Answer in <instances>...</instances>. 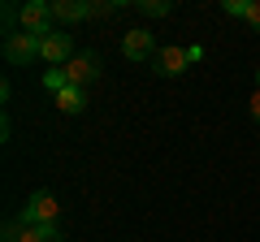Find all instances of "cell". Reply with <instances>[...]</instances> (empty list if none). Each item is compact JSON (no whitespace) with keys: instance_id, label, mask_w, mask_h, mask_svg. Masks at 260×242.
Wrapping results in <instances>:
<instances>
[{"instance_id":"7","label":"cell","mask_w":260,"mask_h":242,"mask_svg":"<svg viewBox=\"0 0 260 242\" xmlns=\"http://www.w3.org/2000/svg\"><path fill=\"white\" fill-rule=\"evenodd\" d=\"M35 56H39V35H26V30L5 35V61L9 65H30Z\"/></svg>"},{"instance_id":"12","label":"cell","mask_w":260,"mask_h":242,"mask_svg":"<svg viewBox=\"0 0 260 242\" xmlns=\"http://www.w3.org/2000/svg\"><path fill=\"white\" fill-rule=\"evenodd\" d=\"M126 0H91V18H113Z\"/></svg>"},{"instance_id":"11","label":"cell","mask_w":260,"mask_h":242,"mask_svg":"<svg viewBox=\"0 0 260 242\" xmlns=\"http://www.w3.org/2000/svg\"><path fill=\"white\" fill-rule=\"evenodd\" d=\"M130 5H135V9H139V13H148V18H165V13L174 9L169 0H130Z\"/></svg>"},{"instance_id":"5","label":"cell","mask_w":260,"mask_h":242,"mask_svg":"<svg viewBox=\"0 0 260 242\" xmlns=\"http://www.w3.org/2000/svg\"><path fill=\"white\" fill-rule=\"evenodd\" d=\"M65 69V83L70 87H91L95 78H100V56L95 52H74V61H70V65H61Z\"/></svg>"},{"instance_id":"13","label":"cell","mask_w":260,"mask_h":242,"mask_svg":"<svg viewBox=\"0 0 260 242\" xmlns=\"http://www.w3.org/2000/svg\"><path fill=\"white\" fill-rule=\"evenodd\" d=\"M44 87H48V91H65V87H70V83H65V69H48V74H44Z\"/></svg>"},{"instance_id":"9","label":"cell","mask_w":260,"mask_h":242,"mask_svg":"<svg viewBox=\"0 0 260 242\" xmlns=\"http://www.w3.org/2000/svg\"><path fill=\"white\" fill-rule=\"evenodd\" d=\"M56 108H61L65 117H78V112L87 108V91H83V87H65V91H56Z\"/></svg>"},{"instance_id":"3","label":"cell","mask_w":260,"mask_h":242,"mask_svg":"<svg viewBox=\"0 0 260 242\" xmlns=\"http://www.w3.org/2000/svg\"><path fill=\"white\" fill-rule=\"evenodd\" d=\"M18 22H22V30H26V35H39V39L56 30L52 5H48V0H26V5L18 9Z\"/></svg>"},{"instance_id":"10","label":"cell","mask_w":260,"mask_h":242,"mask_svg":"<svg viewBox=\"0 0 260 242\" xmlns=\"http://www.w3.org/2000/svg\"><path fill=\"white\" fill-rule=\"evenodd\" d=\"M18 242H61V229H56V225H26L22 221Z\"/></svg>"},{"instance_id":"4","label":"cell","mask_w":260,"mask_h":242,"mask_svg":"<svg viewBox=\"0 0 260 242\" xmlns=\"http://www.w3.org/2000/svg\"><path fill=\"white\" fill-rule=\"evenodd\" d=\"M39 61H48L52 69L70 65V61H74V39H70L61 26H56L52 35H44V39H39Z\"/></svg>"},{"instance_id":"14","label":"cell","mask_w":260,"mask_h":242,"mask_svg":"<svg viewBox=\"0 0 260 242\" xmlns=\"http://www.w3.org/2000/svg\"><path fill=\"white\" fill-rule=\"evenodd\" d=\"M221 9L230 13V18H247V9H251V0H225Z\"/></svg>"},{"instance_id":"6","label":"cell","mask_w":260,"mask_h":242,"mask_svg":"<svg viewBox=\"0 0 260 242\" xmlns=\"http://www.w3.org/2000/svg\"><path fill=\"white\" fill-rule=\"evenodd\" d=\"M121 56L126 61H152L156 56V35H152L148 26H135L121 35Z\"/></svg>"},{"instance_id":"15","label":"cell","mask_w":260,"mask_h":242,"mask_svg":"<svg viewBox=\"0 0 260 242\" xmlns=\"http://www.w3.org/2000/svg\"><path fill=\"white\" fill-rule=\"evenodd\" d=\"M251 26V35H260V0H251V9H247V18H243Z\"/></svg>"},{"instance_id":"16","label":"cell","mask_w":260,"mask_h":242,"mask_svg":"<svg viewBox=\"0 0 260 242\" xmlns=\"http://www.w3.org/2000/svg\"><path fill=\"white\" fill-rule=\"evenodd\" d=\"M247 108H251V121H256V126H260V91L251 95V104H247Z\"/></svg>"},{"instance_id":"8","label":"cell","mask_w":260,"mask_h":242,"mask_svg":"<svg viewBox=\"0 0 260 242\" xmlns=\"http://www.w3.org/2000/svg\"><path fill=\"white\" fill-rule=\"evenodd\" d=\"M91 18V5L87 0H52V22L56 26H74V22Z\"/></svg>"},{"instance_id":"1","label":"cell","mask_w":260,"mask_h":242,"mask_svg":"<svg viewBox=\"0 0 260 242\" xmlns=\"http://www.w3.org/2000/svg\"><path fill=\"white\" fill-rule=\"evenodd\" d=\"M195 61H204V48L200 44H191V48L165 44V48H156V56H152V69H156L160 78H178V74H186Z\"/></svg>"},{"instance_id":"2","label":"cell","mask_w":260,"mask_h":242,"mask_svg":"<svg viewBox=\"0 0 260 242\" xmlns=\"http://www.w3.org/2000/svg\"><path fill=\"white\" fill-rule=\"evenodd\" d=\"M22 221L26 225H56L61 221V199L52 190H35L26 199V208H22Z\"/></svg>"},{"instance_id":"17","label":"cell","mask_w":260,"mask_h":242,"mask_svg":"<svg viewBox=\"0 0 260 242\" xmlns=\"http://www.w3.org/2000/svg\"><path fill=\"white\" fill-rule=\"evenodd\" d=\"M256 91H260V69H256Z\"/></svg>"}]
</instances>
